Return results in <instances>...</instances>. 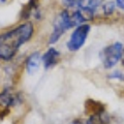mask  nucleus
I'll use <instances>...</instances> for the list:
<instances>
[{
	"label": "nucleus",
	"instance_id": "0eeeda50",
	"mask_svg": "<svg viewBox=\"0 0 124 124\" xmlns=\"http://www.w3.org/2000/svg\"><path fill=\"white\" fill-rule=\"evenodd\" d=\"M40 62H41V56H40L39 52L32 53L28 58H27V60H26L27 72H28L29 75H32V73H34L38 69V67H39Z\"/></svg>",
	"mask_w": 124,
	"mask_h": 124
},
{
	"label": "nucleus",
	"instance_id": "6e6552de",
	"mask_svg": "<svg viewBox=\"0 0 124 124\" xmlns=\"http://www.w3.org/2000/svg\"><path fill=\"white\" fill-rule=\"evenodd\" d=\"M108 116L104 113V111L92 114L87 120L86 124H108Z\"/></svg>",
	"mask_w": 124,
	"mask_h": 124
},
{
	"label": "nucleus",
	"instance_id": "9d476101",
	"mask_svg": "<svg viewBox=\"0 0 124 124\" xmlns=\"http://www.w3.org/2000/svg\"><path fill=\"white\" fill-rule=\"evenodd\" d=\"M82 0H63V3L65 6L67 7H73V6H78L81 3Z\"/></svg>",
	"mask_w": 124,
	"mask_h": 124
},
{
	"label": "nucleus",
	"instance_id": "1a4fd4ad",
	"mask_svg": "<svg viewBox=\"0 0 124 124\" xmlns=\"http://www.w3.org/2000/svg\"><path fill=\"white\" fill-rule=\"evenodd\" d=\"M110 79H116V80H120V81H124V73L120 72L119 70H116L113 73H111L108 76Z\"/></svg>",
	"mask_w": 124,
	"mask_h": 124
},
{
	"label": "nucleus",
	"instance_id": "39448f33",
	"mask_svg": "<svg viewBox=\"0 0 124 124\" xmlns=\"http://www.w3.org/2000/svg\"><path fill=\"white\" fill-rule=\"evenodd\" d=\"M21 101V96L9 87L4 88L0 92V108L3 111H8L9 108L15 107Z\"/></svg>",
	"mask_w": 124,
	"mask_h": 124
},
{
	"label": "nucleus",
	"instance_id": "7ed1b4c3",
	"mask_svg": "<svg viewBox=\"0 0 124 124\" xmlns=\"http://www.w3.org/2000/svg\"><path fill=\"white\" fill-rule=\"evenodd\" d=\"M123 46L121 42H115L103 49L101 53L102 64L106 68H112L119 62L122 55Z\"/></svg>",
	"mask_w": 124,
	"mask_h": 124
},
{
	"label": "nucleus",
	"instance_id": "f8f14e48",
	"mask_svg": "<svg viewBox=\"0 0 124 124\" xmlns=\"http://www.w3.org/2000/svg\"><path fill=\"white\" fill-rule=\"evenodd\" d=\"M116 3H117V6L118 7L124 9V0H116Z\"/></svg>",
	"mask_w": 124,
	"mask_h": 124
},
{
	"label": "nucleus",
	"instance_id": "423d86ee",
	"mask_svg": "<svg viewBox=\"0 0 124 124\" xmlns=\"http://www.w3.org/2000/svg\"><path fill=\"white\" fill-rule=\"evenodd\" d=\"M59 57H60V53L55 48H50L44 54V56L41 57V62L44 63L45 68L49 69L53 67L59 60Z\"/></svg>",
	"mask_w": 124,
	"mask_h": 124
},
{
	"label": "nucleus",
	"instance_id": "4468645a",
	"mask_svg": "<svg viewBox=\"0 0 124 124\" xmlns=\"http://www.w3.org/2000/svg\"><path fill=\"white\" fill-rule=\"evenodd\" d=\"M70 124H82L81 122H79V121H73L72 123H70Z\"/></svg>",
	"mask_w": 124,
	"mask_h": 124
},
{
	"label": "nucleus",
	"instance_id": "9b49d317",
	"mask_svg": "<svg viewBox=\"0 0 124 124\" xmlns=\"http://www.w3.org/2000/svg\"><path fill=\"white\" fill-rule=\"evenodd\" d=\"M114 8H115V5L114 3H107V4H104L103 6V9H104V13L107 15H110L114 11Z\"/></svg>",
	"mask_w": 124,
	"mask_h": 124
},
{
	"label": "nucleus",
	"instance_id": "f257e3e1",
	"mask_svg": "<svg viewBox=\"0 0 124 124\" xmlns=\"http://www.w3.org/2000/svg\"><path fill=\"white\" fill-rule=\"evenodd\" d=\"M34 28L31 22H25L13 29L0 33V60L9 61L21 46L31 39Z\"/></svg>",
	"mask_w": 124,
	"mask_h": 124
},
{
	"label": "nucleus",
	"instance_id": "20e7f679",
	"mask_svg": "<svg viewBox=\"0 0 124 124\" xmlns=\"http://www.w3.org/2000/svg\"><path fill=\"white\" fill-rule=\"evenodd\" d=\"M89 32H90V26L89 25H79L77 27V29L72 32L70 38L67 41V49L71 52H76L78 50H80L86 41Z\"/></svg>",
	"mask_w": 124,
	"mask_h": 124
},
{
	"label": "nucleus",
	"instance_id": "ddd939ff",
	"mask_svg": "<svg viewBox=\"0 0 124 124\" xmlns=\"http://www.w3.org/2000/svg\"><path fill=\"white\" fill-rule=\"evenodd\" d=\"M120 60L122 61V64L124 65V49H123V51H122V55H121V58H120Z\"/></svg>",
	"mask_w": 124,
	"mask_h": 124
},
{
	"label": "nucleus",
	"instance_id": "f03ea898",
	"mask_svg": "<svg viewBox=\"0 0 124 124\" xmlns=\"http://www.w3.org/2000/svg\"><path fill=\"white\" fill-rule=\"evenodd\" d=\"M82 23H81L76 11L73 14H69L66 10L61 11L58 15V17L56 18L55 22H54L53 31H52L51 35H50L49 44L50 45L56 44L59 40V38L61 37L62 34H64L65 31L70 29L73 26H79Z\"/></svg>",
	"mask_w": 124,
	"mask_h": 124
}]
</instances>
